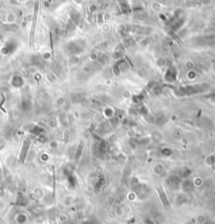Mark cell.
<instances>
[{"mask_svg": "<svg viewBox=\"0 0 215 224\" xmlns=\"http://www.w3.org/2000/svg\"><path fill=\"white\" fill-rule=\"evenodd\" d=\"M38 11H39V3L36 2L34 8V15H33V20H32V27H30V47L34 44V39H35V30H36V23H37V17H38Z\"/></svg>", "mask_w": 215, "mask_h": 224, "instance_id": "cell-1", "label": "cell"}, {"mask_svg": "<svg viewBox=\"0 0 215 224\" xmlns=\"http://www.w3.org/2000/svg\"><path fill=\"white\" fill-rule=\"evenodd\" d=\"M21 107H22V110L27 111L30 109L32 107V104H30V100L28 98H23L22 102H21Z\"/></svg>", "mask_w": 215, "mask_h": 224, "instance_id": "cell-8", "label": "cell"}, {"mask_svg": "<svg viewBox=\"0 0 215 224\" xmlns=\"http://www.w3.org/2000/svg\"><path fill=\"white\" fill-rule=\"evenodd\" d=\"M176 76H177V72L175 70L174 67L170 66L166 69V72L164 74V79H165L166 82L168 83H173L175 80H176Z\"/></svg>", "mask_w": 215, "mask_h": 224, "instance_id": "cell-3", "label": "cell"}, {"mask_svg": "<svg viewBox=\"0 0 215 224\" xmlns=\"http://www.w3.org/2000/svg\"><path fill=\"white\" fill-rule=\"evenodd\" d=\"M157 65H159L160 67H163V66H165L166 65V60L164 58H161L159 60V62H157Z\"/></svg>", "mask_w": 215, "mask_h": 224, "instance_id": "cell-23", "label": "cell"}, {"mask_svg": "<svg viewBox=\"0 0 215 224\" xmlns=\"http://www.w3.org/2000/svg\"><path fill=\"white\" fill-rule=\"evenodd\" d=\"M46 78H47V81H49V82H52V83L57 80V76L54 71H48L46 73Z\"/></svg>", "mask_w": 215, "mask_h": 224, "instance_id": "cell-16", "label": "cell"}, {"mask_svg": "<svg viewBox=\"0 0 215 224\" xmlns=\"http://www.w3.org/2000/svg\"><path fill=\"white\" fill-rule=\"evenodd\" d=\"M161 8H162V6L159 2H154V3H152V10L154 11V12H160Z\"/></svg>", "mask_w": 215, "mask_h": 224, "instance_id": "cell-22", "label": "cell"}, {"mask_svg": "<svg viewBox=\"0 0 215 224\" xmlns=\"http://www.w3.org/2000/svg\"><path fill=\"white\" fill-rule=\"evenodd\" d=\"M11 85L15 88H21L24 85V79L19 74H15L11 80Z\"/></svg>", "mask_w": 215, "mask_h": 224, "instance_id": "cell-4", "label": "cell"}, {"mask_svg": "<svg viewBox=\"0 0 215 224\" xmlns=\"http://www.w3.org/2000/svg\"><path fill=\"white\" fill-rule=\"evenodd\" d=\"M125 44L129 47H133V46L137 45V40L134 39V37L132 36H128L125 38Z\"/></svg>", "mask_w": 215, "mask_h": 224, "instance_id": "cell-10", "label": "cell"}, {"mask_svg": "<svg viewBox=\"0 0 215 224\" xmlns=\"http://www.w3.org/2000/svg\"><path fill=\"white\" fill-rule=\"evenodd\" d=\"M32 62L34 65L38 67H43L44 64V59L42 58V56H33L32 57Z\"/></svg>", "mask_w": 215, "mask_h": 224, "instance_id": "cell-6", "label": "cell"}, {"mask_svg": "<svg viewBox=\"0 0 215 224\" xmlns=\"http://www.w3.org/2000/svg\"><path fill=\"white\" fill-rule=\"evenodd\" d=\"M185 66L188 70H193L195 68V64L192 61H187V62L185 63Z\"/></svg>", "mask_w": 215, "mask_h": 224, "instance_id": "cell-20", "label": "cell"}, {"mask_svg": "<svg viewBox=\"0 0 215 224\" xmlns=\"http://www.w3.org/2000/svg\"><path fill=\"white\" fill-rule=\"evenodd\" d=\"M139 76L141 78H147L148 76V71L146 69H144V68H142V69L139 70Z\"/></svg>", "mask_w": 215, "mask_h": 224, "instance_id": "cell-21", "label": "cell"}, {"mask_svg": "<svg viewBox=\"0 0 215 224\" xmlns=\"http://www.w3.org/2000/svg\"><path fill=\"white\" fill-rule=\"evenodd\" d=\"M17 20V16L15 13H8L5 16V21L8 24H14Z\"/></svg>", "mask_w": 215, "mask_h": 224, "instance_id": "cell-9", "label": "cell"}, {"mask_svg": "<svg viewBox=\"0 0 215 224\" xmlns=\"http://www.w3.org/2000/svg\"><path fill=\"white\" fill-rule=\"evenodd\" d=\"M151 91H152V93L154 94V95H160V94L163 92V88H162L161 86H159V85H155L154 87H152V89H151Z\"/></svg>", "mask_w": 215, "mask_h": 224, "instance_id": "cell-15", "label": "cell"}, {"mask_svg": "<svg viewBox=\"0 0 215 224\" xmlns=\"http://www.w3.org/2000/svg\"><path fill=\"white\" fill-rule=\"evenodd\" d=\"M109 46V42L107 40H103L101 42H99L98 44V48L99 49H106L107 47Z\"/></svg>", "mask_w": 215, "mask_h": 224, "instance_id": "cell-18", "label": "cell"}, {"mask_svg": "<svg viewBox=\"0 0 215 224\" xmlns=\"http://www.w3.org/2000/svg\"><path fill=\"white\" fill-rule=\"evenodd\" d=\"M101 30H102L103 33H109L110 32V25L109 24H107V23H104V24H102L101 25Z\"/></svg>", "mask_w": 215, "mask_h": 224, "instance_id": "cell-19", "label": "cell"}, {"mask_svg": "<svg viewBox=\"0 0 215 224\" xmlns=\"http://www.w3.org/2000/svg\"><path fill=\"white\" fill-rule=\"evenodd\" d=\"M17 1H25V0H17Z\"/></svg>", "mask_w": 215, "mask_h": 224, "instance_id": "cell-26", "label": "cell"}, {"mask_svg": "<svg viewBox=\"0 0 215 224\" xmlns=\"http://www.w3.org/2000/svg\"><path fill=\"white\" fill-rule=\"evenodd\" d=\"M196 76H197V73H196V71H195L194 69H193V70H188L187 74H186V76H187L188 80H194V79L196 78Z\"/></svg>", "mask_w": 215, "mask_h": 224, "instance_id": "cell-17", "label": "cell"}, {"mask_svg": "<svg viewBox=\"0 0 215 224\" xmlns=\"http://www.w3.org/2000/svg\"><path fill=\"white\" fill-rule=\"evenodd\" d=\"M133 18L137 21H145L147 19V14L144 13L143 11H138V12L133 13Z\"/></svg>", "mask_w": 215, "mask_h": 224, "instance_id": "cell-7", "label": "cell"}, {"mask_svg": "<svg viewBox=\"0 0 215 224\" xmlns=\"http://www.w3.org/2000/svg\"><path fill=\"white\" fill-rule=\"evenodd\" d=\"M30 139H26L25 142H23L22 151H21V154H20V161H22V160L25 159L26 155H27V152H28V149H30Z\"/></svg>", "mask_w": 215, "mask_h": 224, "instance_id": "cell-5", "label": "cell"}, {"mask_svg": "<svg viewBox=\"0 0 215 224\" xmlns=\"http://www.w3.org/2000/svg\"><path fill=\"white\" fill-rule=\"evenodd\" d=\"M49 146H50V148H52V149H56L57 147H58V142H57L56 140H52V142H49Z\"/></svg>", "mask_w": 215, "mask_h": 224, "instance_id": "cell-24", "label": "cell"}, {"mask_svg": "<svg viewBox=\"0 0 215 224\" xmlns=\"http://www.w3.org/2000/svg\"><path fill=\"white\" fill-rule=\"evenodd\" d=\"M80 61H81V58L79 54H72V56L69 57V59H68V64L71 65V66L72 65H77Z\"/></svg>", "mask_w": 215, "mask_h": 224, "instance_id": "cell-11", "label": "cell"}, {"mask_svg": "<svg viewBox=\"0 0 215 224\" xmlns=\"http://www.w3.org/2000/svg\"><path fill=\"white\" fill-rule=\"evenodd\" d=\"M16 48H17L16 41L8 40V42H5V44L2 46L1 50H0V52H1L3 56H8V54H11L12 52H14L15 50H16Z\"/></svg>", "mask_w": 215, "mask_h": 224, "instance_id": "cell-2", "label": "cell"}, {"mask_svg": "<svg viewBox=\"0 0 215 224\" xmlns=\"http://www.w3.org/2000/svg\"><path fill=\"white\" fill-rule=\"evenodd\" d=\"M15 220H16V222L18 223V224H23V223L26 222V220H27V217H26L25 214H23V213H20V214H18L16 216Z\"/></svg>", "mask_w": 215, "mask_h": 224, "instance_id": "cell-13", "label": "cell"}, {"mask_svg": "<svg viewBox=\"0 0 215 224\" xmlns=\"http://www.w3.org/2000/svg\"><path fill=\"white\" fill-rule=\"evenodd\" d=\"M104 114L106 117L112 118V117H115V109L111 108V107H106V108L104 109Z\"/></svg>", "mask_w": 215, "mask_h": 224, "instance_id": "cell-12", "label": "cell"}, {"mask_svg": "<svg viewBox=\"0 0 215 224\" xmlns=\"http://www.w3.org/2000/svg\"><path fill=\"white\" fill-rule=\"evenodd\" d=\"M3 196H4V190L2 186H0V199H1Z\"/></svg>", "mask_w": 215, "mask_h": 224, "instance_id": "cell-25", "label": "cell"}, {"mask_svg": "<svg viewBox=\"0 0 215 224\" xmlns=\"http://www.w3.org/2000/svg\"><path fill=\"white\" fill-rule=\"evenodd\" d=\"M153 172H154L157 175H162L164 172H165V168H164L163 164L157 163V164H155L154 168H153Z\"/></svg>", "mask_w": 215, "mask_h": 224, "instance_id": "cell-14", "label": "cell"}]
</instances>
